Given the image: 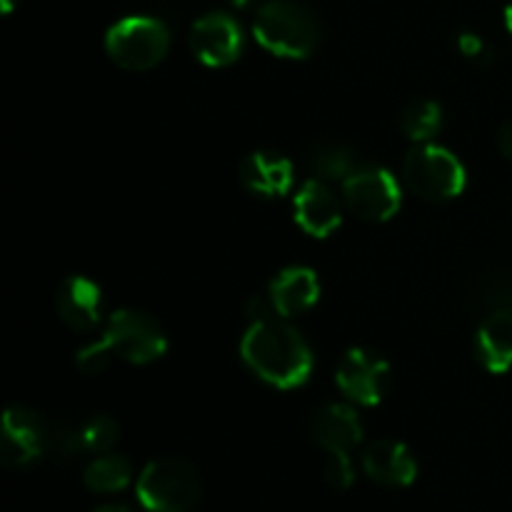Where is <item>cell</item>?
<instances>
[{"mask_svg": "<svg viewBox=\"0 0 512 512\" xmlns=\"http://www.w3.org/2000/svg\"><path fill=\"white\" fill-rule=\"evenodd\" d=\"M190 50L200 63L210 68L233 65L243 53V28L228 13H208L198 18L190 28Z\"/></svg>", "mask_w": 512, "mask_h": 512, "instance_id": "10", "label": "cell"}, {"mask_svg": "<svg viewBox=\"0 0 512 512\" xmlns=\"http://www.w3.org/2000/svg\"><path fill=\"white\" fill-rule=\"evenodd\" d=\"M343 203L360 220L385 223L400 210L403 195H400V185L390 170L363 165L343 183Z\"/></svg>", "mask_w": 512, "mask_h": 512, "instance_id": "7", "label": "cell"}, {"mask_svg": "<svg viewBox=\"0 0 512 512\" xmlns=\"http://www.w3.org/2000/svg\"><path fill=\"white\" fill-rule=\"evenodd\" d=\"M105 345L133 365L153 363L168 350V338L158 320L140 310H118L108 318L103 333Z\"/></svg>", "mask_w": 512, "mask_h": 512, "instance_id": "6", "label": "cell"}, {"mask_svg": "<svg viewBox=\"0 0 512 512\" xmlns=\"http://www.w3.org/2000/svg\"><path fill=\"white\" fill-rule=\"evenodd\" d=\"M253 35L268 53L303 60L318 48L320 25L308 8L295 0H268L255 13Z\"/></svg>", "mask_w": 512, "mask_h": 512, "instance_id": "2", "label": "cell"}, {"mask_svg": "<svg viewBox=\"0 0 512 512\" xmlns=\"http://www.w3.org/2000/svg\"><path fill=\"white\" fill-rule=\"evenodd\" d=\"M400 128L415 143H428L438 135V130L443 128V108H440L435 100H413L408 108L403 110V118H400Z\"/></svg>", "mask_w": 512, "mask_h": 512, "instance_id": "20", "label": "cell"}, {"mask_svg": "<svg viewBox=\"0 0 512 512\" xmlns=\"http://www.w3.org/2000/svg\"><path fill=\"white\" fill-rule=\"evenodd\" d=\"M275 310L280 318H293V315L305 313L320 300V280L313 268L305 265H293L275 275L268 290Z\"/></svg>", "mask_w": 512, "mask_h": 512, "instance_id": "15", "label": "cell"}, {"mask_svg": "<svg viewBox=\"0 0 512 512\" xmlns=\"http://www.w3.org/2000/svg\"><path fill=\"white\" fill-rule=\"evenodd\" d=\"M245 315L250 318V323H263V320L278 318V310H275L270 295H253V298L245 303Z\"/></svg>", "mask_w": 512, "mask_h": 512, "instance_id": "24", "label": "cell"}, {"mask_svg": "<svg viewBox=\"0 0 512 512\" xmlns=\"http://www.w3.org/2000/svg\"><path fill=\"white\" fill-rule=\"evenodd\" d=\"M245 365L280 390H293L303 385L313 373V353L303 335L278 315V318L250 323L240 343Z\"/></svg>", "mask_w": 512, "mask_h": 512, "instance_id": "1", "label": "cell"}, {"mask_svg": "<svg viewBox=\"0 0 512 512\" xmlns=\"http://www.w3.org/2000/svg\"><path fill=\"white\" fill-rule=\"evenodd\" d=\"M95 512H133V510L125 508V505H105V508H98Z\"/></svg>", "mask_w": 512, "mask_h": 512, "instance_id": "27", "label": "cell"}, {"mask_svg": "<svg viewBox=\"0 0 512 512\" xmlns=\"http://www.w3.org/2000/svg\"><path fill=\"white\" fill-rule=\"evenodd\" d=\"M293 180V163L273 150H255L240 163V183L260 198H283Z\"/></svg>", "mask_w": 512, "mask_h": 512, "instance_id": "13", "label": "cell"}, {"mask_svg": "<svg viewBox=\"0 0 512 512\" xmlns=\"http://www.w3.org/2000/svg\"><path fill=\"white\" fill-rule=\"evenodd\" d=\"M55 310L70 330L90 333L93 328H98L100 315H103V293L93 280L83 278V275H70L60 285Z\"/></svg>", "mask_w": 512, "mask_h": 512, "instance_id": "12", "label": "cell"}, {"mask_svg": "<svg viewBox=\"0 0 512 512\" xmlns=\"http://www.w3.org/2000/svg\"><path fill=\"white\" fill-rule=\"evenodd\" d=\"M403 180L410 193L418 195L420 200L445 203L463 193L468 175H465L463 163L448 148L418 143L405 155Z\"/></svg>", "mask_w": 512, "mask_h": 512, "instance_id": "3", "label": "cell"}, {"mask_svg": "<svg viewBox=\"0 0 512 512\" xmlns=\"http://www.w3.org/2000/svg\"><path fill=\"white\" fill-rule=\"evenodd\" d=\"M335 383L355 405L375 408L383 403L390 388V365L370 350L353 348L345 353Z\"/></svg>", "mask_w": 512, "mask_h": 512, "instance_id": "9", "label": "cell"}, {"mask_svg": "<svg viewBox=\"0 0 512 512\" xmlns=\"http://www.w3.org/2000/svg\"><path fill=\"white\" fill-rule=\"evenodd\" d=\"M313 438L328 453H353L363 440V423L350 405H325L313 420Z\"/></svg>", "mask_w": 512, "mask_h": 512, "instance_id": "16", "label": "cell"}, {"mask_svg": "<svg viewBox=\"0 0 512 512\" xmlns=\"http://www.w3.org/2000/svg\"><path fill=\"white\" fill-rule=\"evenodd\" d=\"M310 168H313V173L320 180H340V183H345L350 175H355L363 168V163H360L358 155L348 145L325 143L313 150V155H310Z\"/></svg>", "mask_w": 512, "mask_h": 512, "instance_id": "19", "label": "cell"}, {"mask_svg": "<svg viewBox=\"0 0 512 512\" xmlns=\"http://www.w3.org/2000/svg\"><path fill=\"white\" fill-rule=\"evenodd\" d=\"M0 5H3V13H10L18 5V0H0Z\"/></svg>", "mask_w": 512, "mask_h": 512, "instance_id": "29", "label": "cell"}, {"mask_svg": "<svg viewBox=\"0 0 512 512\" xmlns=\"http://www.w3.org/2000/svg\"><path fill=\"white\" fill-rule=\"evenodd\" d=\"M80 435H83L85 453L105 455L118 445L120 425L110 415H93V418L80 425Z\"/></svg>", "mask_w": 512, "mask_h": 512, "instance_id": "21", "label": "cell"}, {"mask_svg": "<svg viewBox=\"0 0 512 512\" xmlns=\"http://www.w3.org/2000/svg\"><path fill=\"white\" fill-rule=\"evenodd\" d=\"M130 480H133L130 460L110 453L98 455L83 473L85 488L93 490V493H118V490L128 488Z\"/></svg>", "mask_w": 512, "mask_h": 512, "instance_id": "18", "label": "cell"}, {"mask_svg": "<svg viewBox=\"0 0 512 512\" xmlns=\"http://www.w3.org/2000/svg\"><path fill=\"white\" fill-rule=\"evenodd\" d=\"M498 145H500V150H503V155H508V158L512 160V120H508V123L500 128Z\"/></svg>", "mask_w": 512, "mask_h": 512, "instance_id": "26", "label": "cell"}, {"mask_svg": "<svg viewBox=\"0 0 512 512\" xmlns=\"http://www.w3.org/2000/svg\"><path fill=\"white\" fill-rule=\"evenodd\" d=\"M295 223L313 238H328L343 223V203L328 180L310 178L295 193Z\"/></svg>", "mask_w": 512, "mask_h": 512, "instance_id": "11", "label": "cell"}, {"mask_svg": "<svg viewBox=\"0 0 512 512\" xmlns=\"http://www.w3.org/2000/svg\"><path fill=\"white\" fill-rule=\"evenodd\" d=\"M458 50L470 60H483L485 55H490L485 40L475 33H460L458 35Z\"/></svg>", "mask_w": 512, "mask_h": 512, "instance_id": "25", "label": "cell"}, {"mask_svg": "<svg viewBox=\"0 0 512 512\" xmlns=\"http://www.w3.org/2000/svg\"><path fill=\"white\" fill-rule=\"evenodd\" d=\"M113 355V350H110L103 340H98V343H90L85 345L83 350H78L75 363H78V368L83 370L85 375H100L110 365Z\"/></svg>", "mask_w": 512, "mask_h": 512, "instance_id": "22", "label": "cell"}, {"mask_svg": "<svg viewBox=\"0 0 512 512\" xmlns=\"http://www.w3.org/2000/svg\"><path fill=\"white\" fill-rule=\"evenodd\" d=\"M325 480H328L330 488L335 490H345L353 485L355 470L350 453H330L328 465H325Z\"/></svg>", "mask_w": 512, "mask_h": 512, "instance_id": "23", "label": "cell"}, {"mask_svg": "<svg viewBox=\"0 0 512 512\" xmlns=\"http://www.w3.org/2000/svg\"><path fill=\"white\" fill-rule=\"evenodd\" d=\"M230 3H233L235 8L245 10V8H250V5H255V3H258V0H230Z\"/></svg>", "mask_w": 512, "mask_h": 512, "instance_id": "28", "label": "cell"}, {"mask_svg": "<svg viewBox=\"0 0 512 512\" xmlns=\"http://www.w3.org/2000/svg\"><path fill=\"white\" fill-rule=\"evenodd\" d=\"M110 60L125 70H150L168 55L170 30L163 20L130 15L118 20L105 35Z\"/></svg>", "mask_w": 512, "mask_h": 512, "instance_id": "5", "label": "cell"}, {"mask_svg": "<svg viewBox=\"0 0 512 512\" xmlns=\"http://www.w3.org/2000/svg\"><path fill=\"white\" fill-rule=\"evenodd\" d=\"M363 470L373 483L405 488L418 475V463L408 445L398 440H375L363 450Z\"/></svg>", "mask_w": 512, "mask_h": 512, "instance_id": "14", "label": "cell"}, {"mask_svg": "<svg viewBox=\"0 0 512 512\" xmlns=\"http://www.w3.org/2000/svg\"><path fill=\"white\" fill-rule=\"evenodd\" d=\"M475 355L490 373L512 368V310H493L475 335Z\"/></svg>", "mask_w": 512, "mask_h": 512, "instance_id": "17", "label": "cell"}, {"mask_svg": "<svg viewBox=\"0 0 512 512\" xmlns=\"http://www.w3.org/2000/svg\"><path fill=\"white\" fill-rule=\"evenodd\" d=\"M138 500L148 512H193L200 480L193 465L180 458H158L138 478Z\"/></svg>", "mask_w": 512, "mask_h": 512, "instance_id": "4", "label": "cell"}, {"mask_svg": "<svg viewBox=\"0 0 512 512\" xmlns=\"http://www.w3.org/2000/svg\"><path fill=\"white\" fill-rule=\"evenodd\" d=\"M50 430L35 410L15 405L3 415L0 458L8 468H28L50 450Z\"/></svg>", "mask_w": 512, "mask_h": 512, "instance_id": "8", "label": "cell"}, {"mask_svg": "<svg viewBox=\"0 0 512 512\" xmlns=\"http://www.w3.org/2000/svg\"><path fill=\"white\" fill-rule=\"evenodd\" d=\"M505 25H508V30L512 33V5L505 8Z\"/></svg>", "mask_w": 512, "mask_h": 512, "instance_id": "30", "label": "cell"}]
</instances>
